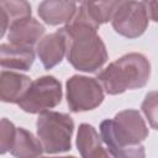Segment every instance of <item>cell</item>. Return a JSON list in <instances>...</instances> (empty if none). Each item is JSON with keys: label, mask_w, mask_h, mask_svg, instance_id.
<instances>
[{"label": "cell", "mask_w": 158, "mask_h": 158, "mask_svg": "<svg viewBox=\"0 0 158 158\" xmlns=\"http://www.w3.org/2000/svg\"><path fill=\"white\" fill-rule=\"evenodd\" d=\"M100 135L107 152L117 158L144 157L142 142L148 137V127L139 111L126 109L115 115L114 118L100 123Z\"/></svg>", "instance_id": "1"}, {"label": "cell", "mask_w": 158, "mask_h": 158, "mask_svg": "<svg viewBox=\"0 0 158 158\" xmlns=\"http://www.w3.org/2000/svg\"><path fill=\"white\" fill-rule=\"evenodd\" d=\"M67 35V60L70 65L84 73H95L106 63L109 54L106 46L98 35V28L77 20L63 27Z\"/></svg>", "instance_id": "2"}, {"label": "cell", "mask_w": 158, "mask_h": 158, "mask_svg": "<svg viewBox=\"0 0 158 158\" xmlns=\"http://www.w3.org/2000/svg\"><path fill=\"white\" fill-rule=\"evenodd\" d=\"M151 78V63L142 53L123 54L98 74V80L109 95L123 94L127 90L141 89Z\"/></svg>", "instance_id": "3"}, {"label": "cell", "mask_w": 158, "mask_h": 158, "mask_svg": "<svg viewBox=\"0 0 158 158\" xmlns=\"http://www.w3.org/2000/svg\"><path fill=\"white\" fill-rule=\"evenodd\" d=\"M36 131L44 153L58 154L70 151L74 121L68 114L51 110L38 114Z\"/></svg>", "instance_id": "4"}, {"label": "cell", "mask_w": 158, "mask_h": 158, "mask_svg": "<svg viewBox=\"0 0 158 158\" xmlns=\"http://www.w3.org/2000/svg\"><path fill=\"white\" fill-rule=\"evenodd\" d=\"M62 95L60 81L53 75H42L30 84L17 105L27 114H41L58 106Z\"/></svg>", "instance_id": "5"}, {"label": "cell", "mask_w": 158, "mask_h": 158, "mask_svg": "<svg viewBox=\"0 0 158 158\" xmlns=\"http://www.w3.org/2000/svg\"><path fill=\"white\" fill-rule=\"evenodd\" d=\"M101 83L85 75H72L65 83L67 105L72 112H85L96 109L104 101Z\"/></svg>", "instance_id": "6"}, {"label": "cell", "mask_w": 158, "mask_h": 158, "mask_svg": "<svg viewBox=\"0 0 158 158\" xmlns=\"http://www.w3.org/2000/svg\"><path fill=\"white\" fill-rule=\"evenodd\" d=\"M148 23L149 17L143 2L136 0L122 1L111 20L115 32L130 40L142 36L146 32Z\"/></svg>", "instance_id": "7"}, {"label": "cell", "mask_w": 158, "mask_h": 158, "mask_svg": "<svg viewBox=\"0 0 158 158\" xmlns=\"http://www.w3.org/2000/svg\"><path fill=\"white\" fill-rule=\"evenodd\" d=\"M36 53L44 69L58 65L67 56V35L62 28L43 36L36 46Z\"/></svg>", "instance_id": "8"}, {"label": "cell", "mask_w": 158, "mask_h": 158, "mask_svg": "<svg viewBox=\"0 0 158 158\" xmlns=\"http://www.w3.org/2000/svg\"><path fill=\"white\" fill-rule=\"evenodd\" d=\"M122 0H91L80 5L74 19L86 22L99 30L100 25L112 20Z\"/></svg>", "instance_id": "9"}, {"label": "cell", "mask_w": 158, "mask_h": 158, "mask_svg": "<svg viewBox=\"0 0 158 158\" xmlns=\"http://www.w3.org/2000/svg\"><path fill=\"white\" fill-rule=\"evenodd\" d=\"M77 2L74 0H43L37 9L40 19L49 25H67L77 14Z\"/></svg>", "instance_id": "10"}, {"label": "cell", "mask_w": 158, "mask_h": 158, "mask_svg": "<svg viewBox=\"0 0 158 158\" xmlns=\"http://www.w3.org/2000/svg\"><path fill=\"white\" fill-rule=\"evenodd\" d=\"M46 32L44 26L33 17H26L10 26L7 30V41L11 44L33 47Z\"/></svg>", "instance_id": "11"}, {"label": "cell", "mask_w": 158, "mask_h": 158, "mask_svg": "<svg viewBox=\"0 0 158 158\" xmlns=\"http://www.w3.org/2000/svg\"><path fill=\"white\" fill-rule=\"evenodd\" d=\"M33 47L16 46L11 43H1L0 46V64L4 69H16L27 72L35 62Z\"/></svg>", "instance_id": "12"}, {"label": "cell", "mask_w": 158, "mask_h": 158, "mask_svg": "<svg viewBox=\"0 0 158 158\" xmlns=\"http://www.w3.org/2000/svg\"><path fill=\"white\" fill-rule=\"evenodd\" d=\"M77 149L79 154L84 158H100L109 157V152L102 146L101 135L96 131V128L89 123L79 125L77 132Z\"/></svg>", "instance_id": "13"}, {"label": "cell", "mask_w": 158, "mask_h": 158, "mask_svg": "<svg viewBox=\"0 0 158 158\" xmlns=\"http://www.w3.org/2000/svg\"><path fill=\"white\" fill-rule=\"evenodd\" d=\"M31 83L32 80L28 75L12 70H2L0 77L1 101L7 104H17Z\"/></svg>", "instance_id": "14"}, {"label": "cell", "mask_w": 158, "mask_h": 158, "mask_svg": "<svg viewBox=\"0 0 158 158\" xmlns=\"http://www.w3.org/2000/svg\"><path fill=\"white\" fill-rule=\"evenodd\" d=\"M10 153L14 157L28 158V157H40L44 153L43 146L40 138L35 137L32 132L23 127L16 128V136L14 144L10 149Z\"/></svg>", "instance_id": "15"}, {"label": "cell", "mask_w": 158, "mask_h": 158, "mask_svg": "<svg viewBox=\"0 0 158 158\" xmlns=\"http://www.w3.org/2000/svg\"><path fill=\"white\" fill-rule=\"evenodd\" d=\"M1 10V32L0 37H4L15 22L31 16V5L27 0H0Z\"/></svg>", "instance_id": "16"}, {"label": "cell", "mask_w": 158, "mask_h": 158, "mask_svg": "<svg viewBox=\"0 0 158 158\" xmlns=\"http://www.w3.org/2000/svg\"><path fill=\"white\" fill-rule=\"evenodd\" d=\"M141 110L146 116L149 126L158 131V90L146 94L141 104Z\"/></svg>", "instance_id": "17"}, {"label": "cell", "mask_w": 158, "mask_h": 158, "mask_svg": "<svg viewBox=\"0 0 158 158\" xmlns=\"http://www.w3.org/2000/svg\"><path fill=\"white\" fill-rule=\"evenodd\" d=\"M16 126L7 120L6 117L1 118L0 122V154H5L6 152H10L14 139L16 136Z\"/></svg>", "instance_id": "18"}, {"label": "cell", "mask_w": 158, "mask_h": 158, "mask_svg": "<svg viewBox=\"0 0 158 158\" xmlns=\"http://www.w3.org/2000/svg\"><path fill=\"white\" fill-rule=\"evenodd\" d=\"M142 2L146 7L149 20H152L153 22H158V0H143Z\"/></svg>", "instance_id": "19"}, {"label": "cell", "mask_w": 158, "mask_h": 158, "mask_svg": "<svg viewBox=\"0 0 158 158\" xmlns=\"http://www.w3.org/2000/svg\"><path fill=\"white\" fill-rule=\"evenodd\" d=\"M74 1H75V2H79V4L81 5V4H85V2H89V1H91V0H74Z\"/></svg>", "instance_id": "20"}]
</instances>
